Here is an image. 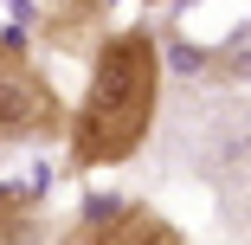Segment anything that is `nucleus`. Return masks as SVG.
<instances>
[{
    "label": "nucleus",
    "mask_w": 251,
    "mask_h": 245,
    "mask_svg": "<svg viewBox=\"0 0 251 245\" xmlns=\"http://www.w3.org/2000/svg\"><path fill=\"white\" fill-rule=\"evenodd\" d=\"M161 110V39L148 26H123L110 32V45L90 58V84H84V104L71 110V168L97 174V168H123L148 129H155Z\"/></svg>",
    "instance_id": "obj_1"
},
{
    "label": "nucleus",
    "mask_w": 251,
    "mask_h": 245,
    "mask_svg": "<svg viewBox=\"0 0 251 245\" xmlns=\"http://www.w3.org/2000/svg\"><path fill=\"white\" fill-rule=\"evenodd\" d=\"M58 129H71L58 90L45 84L39 58L26 52V39L0 32V142H45Z\"/></svg>",
    "instance_id": "obj_2"
},
{
    "label": "nucleus",
    "mask_w": 251,
    "mask_h": 245,
    "mask_svg": "<svg viewBox=\"0 0 251 245\" xmlns=\"http://www.w3.org/2000/svg\"><path fill=\"white\" fill-rule=\"evenodd\" d=\"M65 245H187V232H180L174 219H161L155 207L129 200V207H116V213L84 219V226H77Z\"/></svg>",
    "instance_id": "obj_3"
},
{
    "label": "nucleus",
    "mask_w": 251,
    "mask_h": 245,
    "mask_svg": "<svg viewBox=\"0 0 251 245\" xmlns=\"http://www.w3.org/2000/svg\"><path fill=\"white\" fill-rule=\"evenodd\" d=\"M39 32L65 58H97L110 45V0H52Z\"/></svg>",
    "instance_id": "obj_4"
},
{
    "label": "nucleus",
    "mask_w": 251,
    "mask_h": 245,
    "mask_svg": "<svg viewBox=\"0 0 251 245\" xmlns=\"http://www.w3.org/2000/svg\"><path fill=\"white\" fill-rule=\"evenodd\" d=\"M0 245H52L45 200L32 187H0Z\"/></svg>",
    "instance_id": "obj_5"
},
{
    "label": "nucleus",
    "mask_w": 251,
    "mask_h": 245,
    "mask_svg": "<svg viewBox=\"0 0 251 245\" xmlns=\"http://www.w3.org/2000/svg\"><path fill=\"white\" fill-rule=\"evenodd\" d=\"M148 7H161V0H148Z\"/></svg>",
    "instance_id": "obj_6"
}]
</instances>
